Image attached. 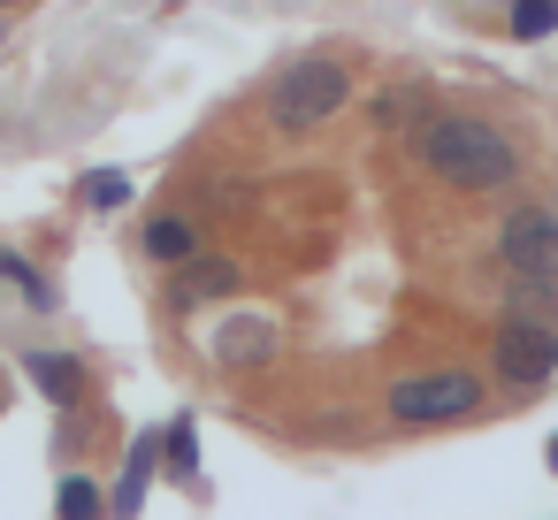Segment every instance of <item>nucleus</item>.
<instances>
[{"label": "nucleus", "instance_id": "obj_6", "mask_svg": "<svg viewBox=\"0 0 558 520\" xmlns=\"http://www.w3.org/2000/svg\"><path fill=\"white\" fill-rule=\"evenodd\" d=\"M238 261H177V283H169V306H207V299H238Z\"/></svg>", "mask_w": 558, "mask_h": 520}, {"label": "nucleus", "instance_id": "obj_2", "mask_svg": "<svg viewBox=\"0 0 558 520\" xmlns=\"http://www.w3.org/2000/svg\"><path fill=\"white\" fill-rule=\"evenodd\" d=\"M344 62H329V55H306V62H291L283 77H276V100H268V116L283 123V131H314V123H329L337 108H344Z\"/></svg>", "mask_w": 558, "mask_h": 520}, {"label": "nucleus", "instance_id": "obj_11", "mask_svg": "<svg viewBox=\"0 0 558 520\" xmlns=\"http://www.w3.org/2000/svg\"><path fill=\"white\" fill-rule=\"evenodd\" d=\"M146 474H154V444H138V451H131V474H123V497H116L123 512H138V497H146Z\"/></svg>", "mask_w": 558, "mask_h": 520}, {"label": "nucleus", "instance_id": "obj_14", "mask_svg": "<svg viewBox=\"0 0 558 520\" xmlns=\"http://www.w3.org/2000/svg\"><path fill=\"white\" fill-rule=\"evenodd\" d=\"M0 276H9V283H24V291H32V299H39V306H47V283H39V276H32V268H24V261H9V253H0Z\"/></svg>", "mask_w": 558, "mask_h": 520}, {"label": "nucleus", "instance_id": "obj_13", "mask_svg": "<svg viewBox=\"0 0 558 520\" xmlns=\"http://www.w3.org/2000/svg\"><path fill=\"white\" fill-rule=\"evenodd\" d=\"M85 199H93V207H123V199H131V184H123V177H93V184H85Z\"/></svg>", "mask_w": 558, "mask_h": 520}, {"label": "nucleus", "instance_id": "obj_9", "mask_svg": "<svg viewBox=\"0 0 558 520\" xmlns=\"http://www.w3.org/2000/svg\"><path fill=\"white\" fill-rule=\"evenodd\" d=\"M268 322H238V329H222V360H268Z\"/></svg>", "mask_w": 558, "mask_h": 520}, {"label": "nucleus", "instance_id": "obj_3", "mask_svg": "<svg viewBox=\"0 0 558 520\" xmlns=\"http://www.w3.org/2000/svg\"><path fill=\"white\" fill-rule=\"evenodd\" d=\"M497 253H505L512 283H558V215L550 207H520L497 230Z\"/></svg>", "mask_w": 558, "mask_h": 520}, {"label": "nucleus", "instance_id": "obj_5", "mask_svg": "<svg viewBox=\"0 0 558 520\" xmlns=\"http://www.w3.org/2000/svg\"><path fill=\"white\" fill-rule=\"evenodd\" d=\"M474 406H482V383L474 375H413V383L390 390V413L398 421H421V428L428 421H466Z\"/></svg>", "mask_w": 558, "mask_h": 520}, {"label": "nucleus", "instance_id": "obj_16", "mask_svg": "<svg viewBox=\"0 0 558 520\" xmlns=\"http://www.w3.org/2000/svg\"><path fill=\"white\" fill-rule=\"evenodd\" d=\"M0 9H9V0H0Z\"/></svg>", "mask_w": 558, "mask_h": 520}, {"label": "nucleus", "instance_id": "obj_8", "mask_svg": "<svg viewBox=\"0 0 558 520\" xmlns=\"http://www.w3.org/2000/svg\"><path fill=\"white\" fill-rule=\"evenodd\" d=\"M146 253L177 268V261H192V253H199V230H192V222H177V215H161V222H146Z\"/></svg>", "mask_w": 558, "mask_h": 520}, {"label": "nucleus", "instance_id": "obj_1", "mask_svg": "<svg viewBox=\"0 0 558 520\" xmlns=\"http://www.w3.org/2000/svg\"><path fill=\"white\" fill-rule=\"evenodd\" d=\"M421 161H428L444 184H459V192H489V184L512 177V146H505V131H489L482 116H436V123L421 131Z\"/></svg>", "mask_w": 558, "mask_h": 520}, {"label": "nucleus", "instance_id": "obj_4", "mask_svg": "<svg viewBox=\"0 0 558 520\" xmlns=\"http://www.w3.org/2000/svg\"><path fill=\"white\" fill-rule=\"evenodd\" d=\"M550 367H558V329L535 322V314H512L497 329V375L520 383V390H535V383H550Z\"/></svg>", "mask_w": 558, "mask_h": 520}, {"label": "nucleus", "instance_id": "obj_7", "mask_svg": "<svg viewBox=\"0 0 558 520\" xmlns=\"http://www.w3.org/2000/svg\"><path fill=\"white\" fill-rule=\"evenodd\" d=\"M32 383H39L54 406H77V398H85V375H77L62 352H32Z\"/></svg>", "mask_w": 558, "mask_h": 520}, {"label": "nucleus", "instance_id": "obj_15", "mask_svg": "<svg viewBox=\"0 0 558 520\" xmlns=\"http://www.w3.org/2000/svg\"><path fill=\"white\" fill-rule=\"evenodd\" d=\"M550 467H558V436H550Z\"/></svg>", "mask_w": 558, "mask_h": 520}, {"label": "nucleus", "instance_id": "obj_10", "mask_svg": "<svg viewBox=\"0 0 558 520\" xmlns=\"http://www.w3.org/2000/svg\"><path fill=\"white\" fill-rule=\"evenodd\" d=\"M550 24H558V0H520V9H512V32L520 39H543Z\"/></svg>", "mask_w": 558, "mask_h": 520}, {"label": "nucleus", "instance_id": "obj_12", "mask_svg": "<svg viewBox=\"0 0 558 520\" xmlns=\"http://www.w3.org/2000/svg\"><path fill=\"white\" fill-rule=\"evenodd\" d=\"M62 512H70V520H93V512H100V489H93V482H62Z\"/></svg>", "mask_w": 558, "mask_h": 520}]
</instances>
